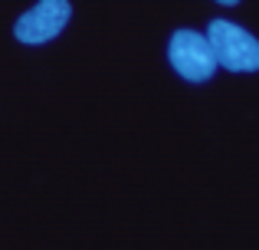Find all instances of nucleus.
I'll return each instance as SVG.
<instances>
[{"label": "nucleus", "mask_w": 259, "mask_h": 250, "mask_svg": "<svg viewBox=\"0 0 259 250\" xmlns=\"http://www.w3.org/2000/svg\"><path fill=\"white\" fill-rule=\"evenodd\" d=\"M167 56H171L174 73H181L187 83H207L217 73L207 37L197 30H177L171 37V46H167Z\"/></svg>", "instance_id": "2"}, {"label": "nucleus", "mask_w": 259, "mask_h": 250, "mask_svg": "<svg viewBox=\"0 0 259 250\" xmlns=\"http://www.w3.org/2000/svg\"><path fill=\"white\" fill-rule=\"evenodd\" d=\"M69 17H72V7L66 4V0H43V4L30 7V10L17 20L13 37L26 46H39V43H46V40L59 37L63 26L69 23Z\"/></svg>", "instance_id": "3"}, {"label": "nucleus", "mask_w": 259, "mask_h": 250, "mask_svg": "<svg viewBox=\"0 0 259 250\" xmlns=\"http://www.w3.org/2000/svg\"><path fill=\"white\" fill-rule=\"evenodd\" d=\"M207 43L213 63L230 73H256L259 69V40L236 26L233 20H210Z\"/></svg>", "instance_id": "1"}]
</instances>
